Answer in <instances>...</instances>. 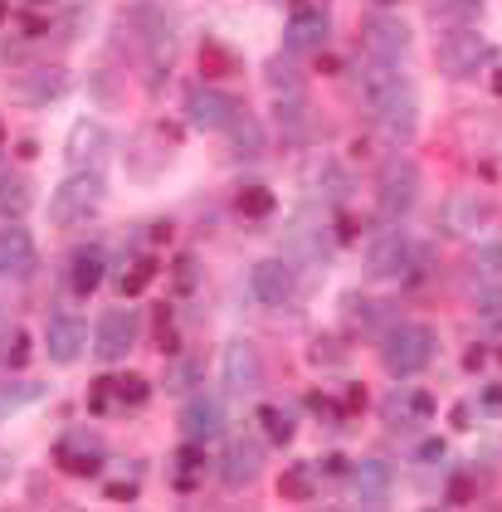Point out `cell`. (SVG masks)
Returning <instances> with one entry per match:
<instances>
[{
	"label": "cell",
	"instance_id": "cell-1",
	"mask_svg": "<svg viewBox=\"0 0 502 512\" xmlns=\"http://www.w3.org/2000/svg\"><path fill=\"white\" fill-rule=\"evenodd\" d=\"M361 103L390 132V142H410L420 108H415V88L400 79L395 64H376V59L366 64V74H361Z\"/></svg>",
	"mask_w": 502,
	"mask_h": 512
},
{
	"label": "cell",
	"instance_id": "cell-2",
	"mask_svg": "<svg viewBox=\"0 0 502 512\" xmlns=\"http://www.w3.org/2000/svg\"><path fill=\"white\" fill-rule=\"evenodd\" d=\"M381 361H386V371L395 381L420 376L429 361H434V332H429L425 322H395V327H386V337H381Z\"/></svg>",
	"mask_w": 502,
	"mask_h": 512
},
{
	"label": "cell",
	"instance_id": "cell-3",
	"mask_svg": "<svg viewBox=\"0 0 502 512\" xmlns=\"http://www.w3.org/2000/svg\"><path fill=\"white\" fill-rule=\"evenodd\" d=\"M98 205H103V176L88 166V171L69 176V181L54 191V200H49V220H54V225H78V220H88Z\"/></svg>",
	"mask_w": 502,
	"mask_h": 512
},
{
	"label": "cell",
	"instance_id": "cell-4",
	"mask_svg": "<svg viewBox=\"0 0 502 512\" xmlns=\"http://www.w3.org/2000/svg\"><path fill=\"white\" fill-rule=\"evenodd\" d=\"M434 59H439V74H449V79H473L488 59H493V44L483 40L478 30H449L439 49H434Z\"/></svg>",
	"mask_w": 502,
	"mask_h": 512
},
{
	"label": "cell",
	"instance_id": "cell-5",
	"mask_svg": "<svg viewBox=\"0 0 502 512\" xmlns=\"http://www.w3.org/2000/svg\"><path fill=\"white\" fill-rule=\"evenodd\" d=\"M420 200V171L415 161H390L381 171V186H376V210L381 220H405Z\"/></svg>",
	"mask_w": 502,
	"mask_h": 512
},
{
	"label": "cell",
	"instance_id": "cell-6",
	"mask_svg": "<svg viewBox=\"0 0 502 512\" xmlns=\"http://www.w3.org/2000/svg\"><path fill=\"white\" fill-rule=\"evenodd\" d=\"M137 332H142V317L132 308H108L93 327V352L98 361H122V356L137 347Z\"/></svg>",
	"mask_w": 502,
	"mask_h": 512
},
{
	"label": "cell",
	"instance_id": "cell-7",
	"mask_svg": "<svg viewBox=\"0 0 502 512\" xmlns=\"http://www.w3.org/2000/svg\"><path fill=\"white\" fill-rule=\"evenodd\" d=\"M361 49H366L376 64H395V69H400V59L410 54V25L395 20V15H371V20L361 25Z\"/></svg>",
	"mask_w": 502,
	"mask_h": 512
},
{
	"label": "cell",
	"instance_id": "cell-8",
	"mask_svg": "<svg viewBox=\"0 0 502 512\" xmlns=\"http://www.w3.org/2000/svg\"><path fill=\"white\" fill-rule=\"evenodd\" d=\"M147 381L142 376H98L93 391H88V410L98 415H127V410H142L147 405Z\"/></svg>",
	"mask_w": 502,
	"mask_h": 512
},
{
	"label": "cell",
	"instance_id": "cell-9",
	"mask_svg": "<svg viewBox=\"0 0 502 512\" xmlns=\"http://www.w3.org/2000/svg\"><path fill=\"white\" fill-rule=\"evenodd\" d=\"M54 464L69 473V478H93V473L108 464V449H103V439L88 430H69L59 444H54Z\"/></svg>",
	"mask_w": 502,
	"mask_h": 512
},
{
	"label": "cell",
	"instance_id": "cell-10",
	"mask_svg": "<svg viewBox=\"0 0 502 512\" xmlns=\"http://www.w3.org/2000/svg\"><path fill=\"white\" fill-rule=\"evenodd\" d=\"M439 230L444 235H454V239H468V235H478L488 220H493V205L483 196H473V191H454V196L439 205Z\"/></svg>",
	"mask_w": 502,
	"mask_h": 512
},
{
	"label": "cell",
	"instance_id": "cell-11",
	"mask_svg": "<svg viewBox=\"0 0 502 512\" xmlns=\"http://www.w3.org/2000/svg\"><path fill=\"white\" fill-rule=\"evenodd\" d=\"M225 391L230 395H254L259 386H264V356H259V347L254 342H244V337H234V342H225Z\"/></svg>",
	"mask_w": 502,
	"mask_h": 512
},
{
	"label": "cell",
	"instance_id": "cell-12",
	"mask_svg": "<svg viewBox=\"0 0 502 512\" xmlns=\"http://www.w3.org/2000/svg\"><path fill=\"white\" fill-rule=\"evenodd\" d=\"M186 118H191L195 127H205V132H230L234 122H239V98L220 93V88H191Z\"/></svg>",
	"mask_w": 502,
	"mask_h": 512
},
{
	"label": "cell",
	"instance_id": "cell-13",
	"mask_svg": "<svg viewBox=\"0 0 502 512\" xmlns=\"http://www.w3.org/2000/svg\"><path fill=\"white\" fill-rule=\"evenodd\" d=\"M415 264V244L400 235V230H386L366 244V269L376 278H405Z\"/></svg>",
	"mask_w": 502,
	"mask_h": 512
},
{
	"label": "cell",
	"instance_id": "cell-14",
	"mask_svg": "<svg viewBox=\"0 0 502 512\" xmlns=\"http://www.w3.org/2000/svg\"><path fill=\"white\" fill-rule=\"evenodd\" d=\"M327 15L322 10H312V5H298L293 15H288V25H283V49L288 54H317L322 44H327Z\"/></svg>",
	"mask_w": 502,
	"mask_h": 512
},
{
	"label": "cell",
	"instance_id": "cell-15",
	"mask_svg": "<svg viewBox=\"0 0 502 512\" xmlns=\"http://www.w3.org/2000/svg\"><path fill=\"white\" fill-rule=\"evenodd\" d=\"M249 293H254V303H264V308H283V303L293 298V269H288L283 259H259V264L249 269Z\"/></svg>",
	"mask_w": 502,
	"mask_h": 512
},
{
	"label": "cell",
	"instance_id": "cell-16",
	"mask_svg": "<svg viewBox=\"0 0 502 512\" xmlns=\"http://www.w3.org/2000/svg\"><path fill=\"white\" fill-rule=\"evenodd\" d=\"M347 488H351V498H356L361 508H381V503L390 498V488H395V473H390L386 459H361V464L351 469Z\"/></svg>",
	"mask_w": 502,
	"mask_h": 512
},
{
	"label": "cell",
	"instance_id": "cell-17",
	"mask_svg": "<svg viewBox=\"0 0 502 512\" xmlns=\"http://www.w3.org/2000/svg\"><path fill=\"white\" fill-rule=\"evenodd\" d=\"M83 347H88V322H78L69 313L49 317V327H44V352H49V361L69 366V361H78Z\"/></svg>",
	"mask_w": 502,
	"mask_h": 512
},
{
	"label": "cell",
	"instance_id": "cell-18",
	"mask_svg": "<svg viewBox=\"0 0 502 512\" xmlns=\"http://www.w3.org/2000/svg\"><path fill=\"white\" fill-rule=\"evenodd\" d=\"M35 269V239L20 220L0 225V278H25Z\"/></svg>",
	"mask_w": 502,
	"mask_h": 512
},
{
	"label": "cell",
	"instance_id": "cell-19",
	"mask_svg": "<svg viewBox=\"0 0 502 512\" xmlns=\"http://www.w3.org/2000/svg\"><path fill=\"white\" fill-rule=\"evenodd\" d=\"M264 469V449L254 444V439H234L230 449H225V459H220V478H225V488H249L254 478Z\"/></svg>",
	"mask_w": 502,
	"mask_h": 512
},
{
	"label": "cell",
	"instance_id": "cell-20",
	"mask_svg": "<svg viewBox=\"0 0 502 512\" xmlns=\"http://www.w3.org/2000/svg\"><path fill=\"white\" fill-rule=\"evenodd\" d=\"M181 430L186 439H215V434L225 430V410H220V400L215 395H191L186 400V410H181Z\"/></svg>",
	"mask_w": 502,
	"mask_h": 512
},
{
	"label": "cell",
	"instance_id": "cell-21",
	"mask_svg": "<svg viewBox=\"0 0 502 512\" xmlns=\"http://www.w3.org/2000/svg\"><path fill=\"white\" fill-rule=\"evenodd\" d=\"M64 88H69V74H64V69H49V64H39V69H30L25 79L15 83V98H20V103H30V108H39V103H54V98H64Z\"/></svg>",
	"mask_w": 502,
	"mask_h": 512
},
{
	"label": "cell",
	"instance_id": "cell-22",
	"mask_svg": "<svg viewBox=\"0 0 502 512\" xmlns=\"http://www.w3.org/2000/svg\"><path fill=\"white\" fill-rule=\"evenodd\" d=\"M103 274H108V249H103V244L74 249V264H69V288H74V293L88 298V293L103 283Z\"/></svg>",
	"mask_w": 502,
	"mask_h": 512
},
{
	"label": "cell",
	"instance_id": "cell-23",
	"mask_svg": "<svg viewBox=\"0 0 502 512\" xmlns=\"http://www.w3.org/2000/svg\"><path fill=\"white\" fill-rule=\"evenodd\" d=\"M205 449H200V439H191L181 454H176V464H171V488L176 493H195L200 483H205Z\"/></svg>",
	"mask_w": 502,
	"mask_h": 512
},
{
	"label": "cell",
	"instance_id": "cell-24",
	"mask_svg": "<svg viewBox=\"0 0 502 512\" xmlns=\"http://www.w3.org/2000/svg\"><path fill=\"white\" fill-rule=\"evenodd\" d=\"M434 415V395L429 391H405L386 400V425H420Z\"/></svg>",
	"mask_w": 502,
	"mask_h": 512
},
{
	"label": "cell",
	"instance_id": "cell-25",
	"mask_svg": "<svg viewBox=\"0 0 502 512\" xmlns=\"http://www.w3.org/2000/svg\"><path fill=\"white\" fill-rule=\"evenodd\" d=\"M103 152H108V132L98 127V122H78L74 127V142H69V161L74 166H83V161H103Z\"/></svg>",
	"mask_w": 502,
	"mask_h": 512
},
{
	"label": "cell",
	"instance_id": "cell-26",
	"mask_svg": "<svg viewBox=\"0 0 502 512\" xmlns=\"http://www.w3.org/2000/svg\"><path fill=\"white\" fill-rule=\"evenodd\" d=\"M254 415H259V430H264L269 444H293V434H298V410H288V405H259Z\"/></svg>",
	"mask_w": 502,
	"mask_h": 512
},
{
	"label": "cell",
	"instance_id": "cell-27",
	"mask_svg": "<svg viewBox=\"0 0 502 512\" xmlns=\"http://www.w3.org/2000/svg\"><path fill=\"white\" fill-rule=\"evenodd\" d=\"M278 498H288V503H312L317 498V478H312L308 464H293L278 478Z\"/></svg>",
	"mask_w": 502,
	"mask_h": 512
},
{
	"label": "cell",
	"instance_id": "cell-28",
	"mask_svg": "<svg viewBox=\"0 0 502 512\" xmlns=\"http://www.w3.org/2000/svg\"><path fill=\"white\" fill-rule=\"evenodd\" d=\"M234 210H239L244 220H269L273 210H278V196H273L269 186H244V191L234 196Z\"/></svg>",
	"mask_w": 502,
	"mask_h": 512
},
{
	"label": "cell",
	"instance_id": "cell-29",
	"mask_svg": "<svg viewBox=\"0 0 502 512\" xmlns=\"http://www.w3.org/2000/svg\"><path fill=\"white\" fill-rule=\"evenodd\" d=\"M30 210V181L15 171H0V215H25Z\"/></svg>",
	"mask_w": 502,
	"mask_h": 512
},
{
	"label": "cell",
	"instance_id": "cell-30",
	"mask_svg": "<svg viewBox=\"0 0 502 512\" xmlns=\"http://www.w3.org/2000/svg\"><path fill=\"white\" fill-rule=\"evenodd\" d=\"M156 269H161V264H156L152 254H142V259H137L132 269H122V278H117V288H122L127 298H137V293H147V283L156 278Z\"/></svg>",
	"mask_w": 502,
	"mask_h": 512
},
{
	"label": "cell",
	"instance_id": "cell-31",
	"mask_svg": "<svg viewBox=\"0 0 502 512\" xmlns=\"http://www.w3.org/2000/svg\"><path fill=\"white\" fill-rule=\"evenodd\" d=\"M132 20V30L142 35V40L152 44H166L171 40V15H156V10H137V15H127Z\"/></svg>",
	"mask_w": 502,
	"mask_h": 512
},
{
	"label": "cell",
	"instance_id": "cell-32",
	"mask_svg": "<svg viewBox=\"0 0 502 512\" xmlns=\"http://www.w3.org/2000/svg\"><path fill=\"white\" fill-rule=\"evenodd\" d=\"M0 361H5V371H25V361H30V337H25L20 327L0 342Z\"/></svg>",
	"mask_w": 502,
	"mask_h": 512
},
{
	"label": "cell",
	"instance_id": "cell-33",
	"mask_svg": "<svg viewBox=\"0 0 502 512\" xmlns=\"http://www.w3.org/2000/svg\"><path fill=\"white\" fill-rule=\"evenodd\" d=\"M468 269H473V274H502V239L478 244V249H473V259H468Z\"/></svg>",
	"mask_w": 502,
	"mask_h": 512
},
{
	"label": "cell",
	"instance_id": "cell-34",
	"mask_svg": "<svg viewBox=\"0 0 502 512\" xmlns=\"http://www.w3.org/2000/svg\"><path fill=\"white\" fill-rule=\"evenodd\" d=\"M473 308L483 317H502V283H483V288L473 293Z\"/></svg>",
	"mask_w": 502,
	"mask_h": 512
},
{
	"label": "cell",
	"instance_id": "cell-35",
	"mask_svg": "<svg viewBox=\"0 0 502 512\" xmlns=\"http://www.w3.org/2000/svg\"><path fill=\"white\" fill-rule=\"evenodd\" d=\"M230 132H234V152H249V157L259 152V127H254L249 118H244V122H234Z\"/></svg>",
	"mask_w": 502,
	"mask_h": 512
},
{
	"label": "cell",
	"instance_id": "cell-36",
	"mask_svg": "<svg viewBox=\"0 0 502 512\" xmlns=\"http://www.w3.org/2000/svg\"><path fill=\"white\" fill-rule=\"evenodd\" d=\"M473 498H478L473 478H468V473H454V478H449V503H473Z\"/></svg>",
	"mask_w": 502,
	"mask_h": 512
},
{
	"label": "cell",
	"instance_id": "cell-37",
	"mask_svg": "<svg viewBox=\"0 0 502 512\" xmlns=\"http://www.w3.org/2000/svg\"><path fill=\"white\" fill-rule=\"evenodd\" d=\"M264 74H269V83H273V88H288V93H298V74H293L288 64H278V59H273L269 69H264Z\"/></svg>",
	"mask_w": 502,
	"mask_h": 512
},
{
	"label": "cell",
	"instance_id": "cell-38",
	"mask_svg": "<svg viewBox=\"0 0 502 512\" xmlns=\"http://www.w3.org/2000/svg\"><path fill=\"white\" fill-rule=\"evenodd\" d=\"M444 454H449V444H444V439H425V444L415 449V459H420V464H439Z\"/></svg>",
	"mask_w": 502,
	"mask_h": 512
},
{
	"label": "cell",
	"instance_id": "cell-39",
	"mask_svg": "<svg viewBox=\"0 0 502 512\" xmlns=\"http://www.w3.org/2000/svg\"><path fill=\"white\" fill-rule=\"evenodd\" d=\"M205 59H210V69H215V74H230V69H234L230 54H225V49H215V44L205 49Z\"/></svg>",
	"mask_w": 502,
	"mask_h": 512
},
{
	"label": "cell",
	"instance_id": "cell-40",
	"mask_svg": "<svg viewBox=\"0 0 502 512\" xmlns=\"http://www.w3.org/2000/svg\"><path fill=\"white\" fill-rule=\"evenodd\" d=\"M312 361H342V347L337 342H312Z\"/></svg>",
	"mask_w": 502,
	"mask_h": 512
},
{
	"label": "cell",
	"instance_id": "cell-41",
	"mask_svg": "<svg viewBox=\"0 0 502 512\" xmlns=\"http://www.w3.org/2000/svg\"><path fill=\"white\" fill-rule=\"evenodd\" d=\"M108 498H113V503H132V498H137V488H132V483H113V488H108Z\"/></svg>",
	"mask_w": 502,
	"mask_h": 512
},
{
	"label": "cell",
	"instance_id": "cell-42",
	"mask_svg": "<svg viewBox=\"0 0 502 512\" xmlns=\"http://www.w3.org/2000/svg\"><path fill=\"white\" fill-rule=\"evenodd\" d=\"M483 400H488V410H493V415H502V386H488Z\"/></svg>",
	"mask_w": 502,
	"mask_h": 512
},
{
	"label": "cell",
	"instance_id": "cell-43",
	"mask_svg": "<svg viewBox=\"0 0 502 512\" xmlns=\"http://www.w3.org/2000/svg\"><path fill=\"white\" fill-rule=\"evenodd\" d=\"M464 366H468V371H478V366H483V347H473V352L464 356Z\"/></svg>",
	"mask_w": 502,
	"mask_h": 512
},
{
	"label": "cell",
	"instance_id": "cell-44",
	"mask_svg": "<svg viewBox=\"0 0 502 512\" xmlns=\"http://www.w3.org/2000/svg\"><path fill=\"white\" fill-rule=\"evenodd\" d=\"M0 20H5V0H0Z\"/></svg>",
	"mask_w": 502,
	"mask_h": 512
},
{
	"label": "cell",
	"instance_id": "cell-45",
	"mask_svg": "<svg viewBox=\"0 0 502 512\" xmlns=\"http://www.w3.org/2000/svg\"><path fill=\"white\" fill-rule=\"evenodd\" d=\"M376 5H395V0H376Z\"/></svg>",
	"mask_w": 502,
	"mask_h": 512
},
{
	"label": "cell",
	"instance_id": "cell-46",
	"mask_svg": "<svg viewBox=\"0 0 502 512\" xmlns=\"http://www.w3.org/2000/svg\"><path fill=\"white\" fill-rule=\"evenodd\" d=\"M0 142H5V127H0Z\"/></svg>",
	"mask_w": 502,
	"mask_h": 512
}]
</instances>
